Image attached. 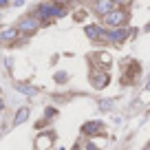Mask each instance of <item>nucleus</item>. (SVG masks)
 I'll return each instance as SVG.
<instances>
[{"label": "nucleus", "instance_id": "nucleus-17", "mask_svg": "<svg viewBox=\"0 0 150 150\" xmlns=\"http://www.w3.org/2000/svg\"><path fill=\"white\" fill-rule=\"evenodd\" d=\"M66 2H69V0H55L53 5H66Z\"/></svg>", "mask_w": 150, "mask_h": 150}, {"label": "nucleus", "instance_id": "nucleus-20", "mask_svg": "<svg viewBox=\"0 0 150 150\" xmlns=\"http://www.w3.org/2000/svg\"><path fill=\"white\" fill-rule=\"evenodd\" d=\"M146 31H150V24H148V27H146Z\"/></svg>", "mask_w": 150, "mask_h": 150}, {"label": "nucleus", "instance_id": "nucleus-22", "mask_svg": "<svg viewBox=\"0 0 150 150\" xmlns=\"http://www.w3.org/2000/svg\"><path fill=\"white\" fill-rule=\"evenodd\" d=\"M148 91H150V80H148Z\"/></svg>", "mask_w": 150, "mask_h": 150}, {"label": "nucleus", "instance_id": "nucleus-18", "mask_svg": "<svg viewBox=\"0 0 150 150\" xmlns=\"http://www.w3.org/2000/svg\"><path fill=\"white\" fill-rule=\"evenodd\" d=\"M0 7H9V2H7V0H0Z\"/></svg>", "mask_w": 150, "mask_h": 150}, {"label": "nucleus", "instance_id": "nucleus-14", "mask_svg": "<svg viewBox=\"0 0 150 150\" xmlns=\"http://www.w3.org/2000/svg\"><path fill=\"white\" fill-rule=\"evenodd\" d=\"M55 82H66V73H57L55 75Z\"/></svg>", "mask_w": 150, "mask_h": 150}, {"label": "nucleus", "instance_id": "nucleus-6", "mask_svg": "<svg viewBox=\"0 0 150 150\" xmlns=\"http://www.w3.org/2000/svg\"><path fill=\"white\" fill-rule=\"evenodd\" d=\"M126 35H128V31H126V29H122V27H115L110 33H106V38L110 40V42H124Z\"/></svg>", "mask_w": 150, "mask_h": 150}, {"label": "nucleus", "instance_id": "nucleus-4", "mask_svg": "<svg viewBox=\"0 0 150 150\" xmlns=\"http://www.w3.org/2000/svg\"><path fill=\"white\" fill-rule=\"evenodd\" d=\"M82 132L84 135H99V132H104V124L102 122H86L82 126Z\"/></svg>", "mask_w": 150, "mask_h": 150}, {"label": "nucleus", "instance_id": "nucleus-9", "mask_svg": "<svg viewBox=\"0 0 150 150\" xmlns=\"http://www.w3.org/2000/svg\"><path fill=\"white\" fill-rule=\"evenodd\" d=\"M27 117H29V108H27V106H22L18 112H16V117H13V126H20V124H24V122H27Z\"/></svg>", "mask_w": 150, "mask_h": 150}, {"label": "nucleus", "instance_id": "nucleus-7", "mask_svg": "<svg viewBox=\"0 0 150 150\" xmlns=\"http://www.w3.org/2000/svg\"><path fill=\"white\" fill-rule=\"evenodd\" d=\"M53 144V137L51 135H40L35 139V150H49Z\"/></svg>", "mask_w": 150, "mask_h": 150}, {"label": "nucleus", "instance_id": "nucleus-16", "mask_svg": "<svg viewBox=\"0 0 150 150\" xmlns=\"http://www.w3.org/2000/svg\"><path fill=\"white\" fill-rule=\"evenodd\" d=\"M99 106H102V108H110V106H112V102H108V99H106V102H102Z\"/></svg>", "mask_w": 150, "mask_h": 150}, {"label": "nucleus", "instance_id": "nucleus-5", "mask_svg": "<svg viewBox=\"0 0 150 150\" xmlns=\"http://www.w3.org/2000/svg\"><path fill=\"white\" fill-rule=\"evenodd\" d=\"M115 2H112V0H97V2H95V11H97L99 16H106L108 11H112L115 9Z\"/></svg>", "mask_w": 150, "mask_h": 150}, {"label": "nucleus", "instance_id": "nucleus-13", "mask_svg": "<svg viewBox=\"0 0 150 150\" xmlns=\"http://www.w3.org/2000/svg\"><path fill=\"white\" fill-rule=\"evenodd\" d=\"M84 150H97V146H95L93 141H86V144H84Z\"/></svg>", "mask_w": 150, "mask_h": 150}, {"label": "nucleus", "instance_id": "nucleus-1", "mask_svg": "<svg viewBox=\"0 0 150 150\" xmlns=\"http://www.w3.org/2000/svg\"><path fill=\"white\" fill-rule=\"evenodd\" d=\"M104 22L110 24V27H124V24L128 22V11L117 9V7H115L112 11H108V13L104 16Z\"/></svg>", "mask_w": 150, "mask_h": 150}, {"label": "nucleus", "instance_id": "nucleus-12", "mask_svg": "<svg viewBox=\"0 0 150 150\" xmlns=\"http://www.w3.org/2000/svg\"><path fill=\"white\" fill-rule=\"evenodd\" d=\"M20 91H24V95H33V93H35L31 86H20Z\"/></svg>", "mask_w": 150, "mask_h": 150}, {"label": "nucleus", "instance_id": "nucleus-8", "mask_svg": "<svg viewBox=\"0 0 150 150\" xmlns=\"http://www.w3.org/2000/svg\"><path fill=\"white\" fill-rule=\"evenodd\" d=\"M18 38V29H5L0 33V42H13Z\"/></svg>", "mask_w": 150, "mask_h": 150}, {"label": "nucleus", "instance_id": "nucleus-10", "mask_svg": "<svg viewBox=\"0 0 150 150\" xmlns=\"http://www.w3.org/2000/svg\"><path fill=\"white\" fill-rule=\"evenodd\" d=\"M102 29H99V27H95V24H91V27H86V35H88L91 38V40H97V38L99 35H102Z\"/></svg>", "mask_w": 150, "mask_h": 150}, {"label": "nucleus", "instance_id": "nucleus-2", "mask_svg": "<svg viewBox=\"0 0 150 150\" xmlns=\"http://www.w3.org/2000/svg\"><path fill=\"white\" fill-rule=\"evenodd\" d=\"M38 27H40V22H38V18H33V16H27V18H22L18 22V31H22V33H33V31H38Z\"/></svg>", "mask_w": 150, "mask_h": 150}, {"label": "nucleus", "instance_id": "nucleus-19", "mask_svg": "<svg viewBox=\"0 0 150 150\" xmlns=\"http://www.w3.org/2000/svg\"><path fill=\"white\" fill-rule=\"evenodd\" d=\"M112 2H115V5H119V2H124V0H112Z\"/></svg>", "mask_w": 150, "mask_h": 150}, {"label": "nucleus", "instance_id": "nucleus-11", "mask_svg": "<svg viewBox=\"0 0 150 150\" xmlns=\"http://www.w3.org/2000/svg\"><path fill=\"white\" fill-rule=\"evenodd\" d=\"M97 60L102 62L104 66H108V64H110V55H108V53H99V55H97Z\"/></svg>", "mask_w": 150, "mask_h": 150}, {"label": "nucleus", "instance_id": "nucleus-23", "mask_svg": "<svg viewBox=\"0 0 150 150\" xmlns=\"http://www.w3.org/2000/svg\"><path fill=\"white\" fill-rule=\"evenodd\" d=\"M75 150H82V148H75Z\"/></svg>", "mask_w": 150, "mask_h": 150}, {"label": "nucleus", "instance_id": "nucleus-15", "mask_svg": "<svg viewBox=\"0 0 150 150\" xmlns=\"http://www.w3.org/2000/svg\"><path fill=\"white\" fill-rule=\"evenodd\" d=\"M44 115H47V117H49V119H51V117H53V115H55V108H47V112H44Z\"/></svg>", "mask_w": 150, "mask_h": 150}, {"label": "nucleus", "instance_id": "nucleus-3", "mask_svg": "<svg viewBox=\"0 0 150 150\" xmlns=\"http://www.w3.org/2000/svg\"><path fill=\"white\" fill-rule=\"evenodd\" d=\"M91 84H93L95 88H104V86L108 84V75L104 73V71H93V73H91Z\"/></svg>", "mask_w": 150, "mask_h": 150}, {"label": "nucleus", "instance_id": "nucleus-21", "mask_svg": "<svg viewBox=\"0 0 150 150\" xmlns=\"http://www.w3.org/2000/svg\"><path fill=\"white\" fill-rule=\"evenodd\" d=\"M146 150H150V144H148V146H146Z\"/></svg>", "mask_w": 150, "mask_h": 150}]
</instances>
